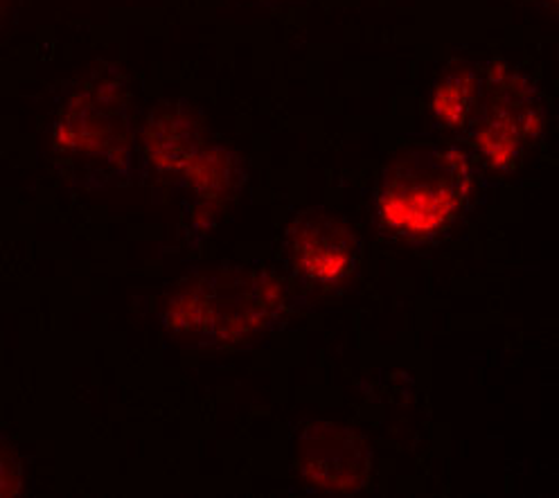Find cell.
I'll return each instance as SVG.
<instances>
[{
	"mask_svg": "<svg viewBox=\"0 0 559 498\" xmlns=\"http://www.w3.org/2000/svg\"><path fill=\"white\" fill-rule=\"evenodd\" d=\"M57 156L84 188L131 181L140 163L133 97L118 75H91L66 91L52 129Z\"/></svg>",
	"mask_w": 559,
	"mask_h": 498,
	"instance_id": "obj_1",
	"label": "cell"
},
{
	"mask_svg": "<svg viewBox=\"0 0 559 498\" xmlns=\"http://www.w3.org/2000/svg\"><path fill=\"white\" fill-rule=\"evenodd\" d=\"M474 169L459 147H415L381 169L374 222L395 239L429 241L456 224L469 205Z\"/></svg>",
	"mask_w": 559,
	"mask_h": 498,
	"instance_id": "obj_2",
	"label": "cell"
},
{
	"mask_svg": "<svg viewBox=\"0 0 559 498\" xmlns=\"http://www.w3.org/2000/svg\"><path fill=\"white\" fill-rule=\"evenodd\" d=\"M546 129V104L537 84L510 66H487L478 111L465 127L472 147L489 167L508 171Z\"/></svg>",
	"mask_w": 559,
	"mask_h": 498,
	"instance_id": "obj_3",
	"label": "cell"
},
{
	"mask_svg": "<svg viewBox=\"0 0 559 498\" xmlns=\"http://www.w3.org/2000/svg\"><path fill=\"white\" fill-rule=\"evenodd\" d=\"M285 294L266 273H237L230 282L210 280V316L201 336L205 343H241L277 320Z\"/></svg>",
	"mask_w": 559,
	"mask_h": 498,
	"instance_id": "obj_4",
	"label": "cell"
},
{
	"mask_svg": "<svg viewBox=\"0 0 559 498\" xmlns=\"http://www.w3.org/2000/svg\"><path fill=\"white\" fill-rule=\"evenodd\" d=\"M289 260L298 277L319 287H336L353 275L361 251L359 237L328 210H309L287 233Z\"/></svg>",
	"mask_w": 559,
	"mask_h": 498,
	"instance_id": "obj_5",
	"label": "cell"
},
{
	"mask_svg": "<svg viewBox=\"0 0 559 498\" xmlns=\"http://www.w3.org/2000/svg\"><path fill=\"white\" fill-rule=\"evenodd\" d=\"M207 147L201 111L188 102L158 104L147 127L140 131V171H154L160 179H183L188 167Z\"/></svg>",
	"mask_w": 559,
	"mask_h": 498,
	"instance_id": "obj_6",
	"label": "cell"
},
{
	"mask_svg": "<svg viewBox=\"0 0 559 498\" xmlns=\"http://www.w3.org/2000/svg\"><path fill=\"white\" fill-rule=\"evenodd\" d=\"M485 73L476 63H451L436 80L429 97L431 120L438 129H465L478 111Z\"/></svg>",
	"mask_w": 559,
	"mask_h": 498,
	"instance_id": "obj_7",
	"label": "cell"
},
{
	"mask_svg": "<svg viewBox=\"0 0 559 498\" xmlns=\"http://www.w3.org/2000/svg\"><path fill=\"white\" fill-rule=\"evenodd\" d=\"M181 183L190 190V197L203 205L226 201L241 186V163L235 152L207 145L188 167Z\"/></svg>",
	"mask_w": 559,
	"mask_h": 498,
	"instance_id": "obj_8",
	"label": "cell"
},
{
	"mask_svg": "<svg viewBox=\"0 0 559 498\" xmlns=\"http://www.w3.org/2000/svg\"><path fill=\"white\" fill-rule=\"evenodd\" d=\"M210 316V280H199L192 287L181 289L167 303L163 323L177 334L203 336Z\"/></svg>",
	"mask_w": 559,
	"mask_h": 498,
	"instance_id": "obj_9",
	"label": "cell"
},
{
	"mask_svg": "<svg viewBox=\"0 0 559 498\" xmlns=\"http://www.w3.org/2000/svg\"><path fill=\"white\" fill-rule=\"evenodd\" d=\"M533 3H537L539 8H544L550 14L559 16V0H533Z\"/></svg>",
	"mask_w": 559,
	"mask_h": 498,
	"instance_id": "obj_10",
	"label": "cell"
}]
</instances>
